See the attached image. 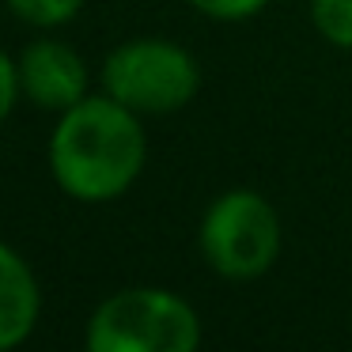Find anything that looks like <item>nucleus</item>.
I'll return each instance as SVG.
<instances>
[{
  "label": "nucleus",
  "mask_w": 352,
  "mask_h": 352,
  "mask_svg": "<svg viewBox=\"0 0 352 352\" xmlns=\"http://www.w3.org/2000/svg\"><path fill=\"white\" fill-rule=\"evenodd\" d=\"M31 27H65L84 12L87 0H4Z\"/></svg>",
  "instance_id": "obj_8"
},
{
  "label": "nucleus",
  "mask_w": 352,
  "mask_h": 352,
  "mask_svg": "<svg viewBox=\"0 0 352 352\" xmlns=\"http://www.w3.org/2000/svg\"><path fill=\"white\" fill-rule=\"evenodd\" d=\"M102 91L140 118H167L186 110L201 91V65L170 38H129L102 61Z\"/></svg>",
  "instance_id": "obj_4"
},
{
  "label": "nucleus",
  "mask_w": 352,
  "mask_h": 352,
  "mask_svg": "<svg viewBox=\"0 0 352 352\" xmlns=\"http://www.w3.org/2000/svg\"><path fill=\"white\" fill-rule=\"evenodd\" d=\"M186 4L216 23H246V19L261 16L273 0H186Z\"/></svg>",
  "instance_id": "obj_9"
},
{
  "label": "nucleus",
  "mask_w": 352,
  "mask_h": 352,
  "mask_svg": "<svg viewBox=\"0 0 352 352\" xmlns=\"http://www.w3.org/2000/svg\"><path fill=\"white\" fill-rule=\"evenodd\" d=\"M197 250L205 265L223 280H258L276 265L284 250V223L276 205L250 186L223 190L208 201L197 228Z\"/></svg>",
  "instance_id": "obj_3"
},
{
  "label": "nucleus",
  "mask_w": 352,
  "mask_h": 352,
  "mask_svg": "<svg viewBox=\"0 0 352 352\" xmlns=\"http://www.w3.org/2000/svg\"><path fill=\"white\" fill-rule=\"evenodd\" d=\"M42 292L23 254L0 243V352L23 344L38 326Z\"/></svg>",
  "instance_id": "obj_6"
},
{
  "label": "nucleus",
  "mask_w": 352,
  "mask_h": 352,
  "mask_svg": "<svg viewBox=\"0 0 352 352\" xmlns=\"http://www.w3.org/2000/svg\"><path fill=\"white\" fill-rule=\"evenodd\" d=\"M205 337L201 314L170 288H122L87 318L84 344L91 352H193Z\"/></svg>",
  "instance_id": "obj_2"
},
{
  "label": "nucleus",
  "mask_w": 352,
  "mask_h": 352,
  "mask_svg": "<svg viewBox=\"0 0 352 352\" xmlns=\"http://www.w3.org/2000/svg\"><path fill=\"white\" fill-rule=\"evenodd\" d=\"M311 27L333 50H352V0H311Z\"/></svg>",
  "instance_id": "obj_7"
},
{
  "label": "nucleus",
  "mask_w": 352,
  "mask_h": 352,
  "mask_svg": "<svg viewBox=\"0 0 352 352\" xmlns=\"http://www.w3.org/2000/svg\"><path fill=\"white\" fill-rule=\"evenodd\" d=\"M148 163V137L137 110L87 95L61 110L50 137V170L61 193L84 205H107L133 190Z\"/></svg>",
  "instance_id": "obj_1"
},
{
  "label": "nucleus",
  "mask_w": 352,
  "mask_h": 352,
  "mask_svg": "<svg viewBox=\"0 0 352 352\" xmlns=\"http://www.w3.org/2000/svg\"><path fill=\"white\" fill-rule=\"evenodd\" d=\"M19 87L42 110H69L87 99V65L69 42L38 38L19 57Z\"/></svg>",
  "instance_id": "obj_5"
},
{
  "label": "nucleus",
  "mask_w": 352,
  "mask_h": 352,
  "mask_svg": "<svg viewBox=\"0 0 352 352\" xmlns=\"http://www.w3.org/2000/svg\"><path fill=\"white\" fill-rule=\"evenodd\" d=\"M19 61H12L4 50H0V125L8 122V114L16 110V99H19Z\"/></svg>",
  "instance_id": "obj_10"
}]
</instances>
